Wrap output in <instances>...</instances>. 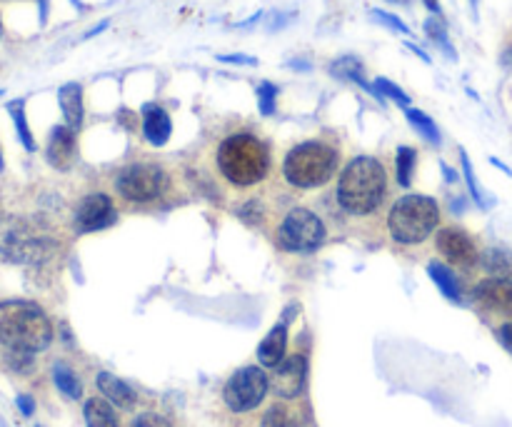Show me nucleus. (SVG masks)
<instances>
[{"mask_svg": "<svg viewBox=\"0 0 512 427\" xmlns=\"http://www.w3.org/2000/svg\"><path fill=\"white\" fill-rule=\"evenodd\" d=\"M435 245H438L440 255L445 260H450V263L463 265V268H470V265L478 263V245H475L473 235L465 233L463 228H455V225L443 228L438 233Z\"/></svg>", "mask_w": 512, "mask_h": 427, "instance_id": "9b49d317", "label": "nucleus"}, {"mask_svg": "<svg viewBox=\"0 0 512 427\" xmlns=\"http://www.w3.org/2000/svg\"><path fill=\"white\" fill-rule=\"evenodd\" d=\"M270 390V378L258 365L240 368L238 373L230 375L223 388V400L233 413H250L265 400Z\"/></svg>", "mask_w": 512, "mask_h": 427, "instance_id": "1a4fd4ad", "label": "nucleus"}, {"mask_svg": "<svg viewBox=\"0 0 512 427\" xmlns=\"http://www.w3.org/2000/svg\"><path fill=\"white\" fill-rule=\"evenodd\" d=\"M440 223V208L428 195H403L390 208L388 228L395 243L418 245L435 233Z\"/></svg>", "mask_w": 512, "mask_h": 427, "instance_id": "39448f33", "label": "nucleus"}, {"mask_svg": "<svg viewBox=\"0 0 512 427\" xmlns=\"http://www.w3.org/2000/svg\"><path fill=\"white\" fill-rule=\"evenodd\" d=\"M85 425L88 427H120L115 405L105 398H90L83 408Z\"/></svg>", "mask_w": 512, "mask_h": 427, "instance_id": "6ab92c4d", "label": "nucleus"}, {"mask_svg": "<svg viewBox=\"0 0 512 427\" xmlns=\"http://www.w3.org/2000/svg\"><path fill=\"white\" fill-rule=\"evenodd\" d=\"M95 385H98V390L103 393V398L108 400V403H113L115 408H120V410L135 408V400H138V395L133 393V388H130L128 383H123L120 378H115L113 373H98Z\"/></svg>", "mask_w": 512, "mask_h": 427, "instance_id": "f3484780", "label": "nucleus"}, {"mask_svg": "<svg viewBox=\"0 0 512 427\" xmlns=\"http://www.w3.org/2000/svg\"><path fill=\"white\" fill-rule=\"evenodd\" d=\"M170 133H173V123H170V115L165 113L160 105L148 103L143 105V135L150 145L160 148L170 140Z\"/></svg>", "mask_w": 512, "mask_h": 427, "instance_id": "2eb2a0df", "label": "nucleus"}, {"mask_svg": "<svg viewBox=\"0 0 512 427\" xmlns=\"http://www.w3.org/2000/svg\"><path fill=\"white\" fill-rule=\"evenodd\" d=\"M370 18L380 25H388V28L395 30V33H405V35L410 33V28L398 18V15H390V13H385V10H370Z\"/></svg>", "mask_w": 512, "mask_h": 427, "instance_id": "2f4dec72", "label": "nucleus"}, {"mask_svg": "<svg viewBox=\"0 0 512 427\" xmlns=\"http://www.w3.org/2000/svg\"><path fill=\"white\" fill-rule=\"evenodd\" d=\"M425 5H428V8L433 10V13H440V5H438V0H425Z\"/></svg>", "mask_w": 512, "mask_h": 427, "instance_id": "4c0bfd02", "label": "nucleus"}, {"mask_svg": "<svg viewBox=\"0 0 512 427\" xmlns=\"http://www.w3.org/2000/svg\"><path fill=\"white\" fill-rule=\"evenodd\" d=\"M390 3H393V0H390Z\"/></svg>", "mask_w": 512, "mask_h": 427, "instance_id": "c03bdc74", "label": "nucleus"}, {"mask_svg": "<svg viewBox=\"0 0 512 427\" xmlns=\"http://www.w3.org/2000/svg\"><path fill=\"white\" fill-rule=\"evenodd\" d=\"M475 298L493 313L512 318V280L488 278L475 288Z\"/></svg>", "mask_w": 512, "mask_h": 427, "instance_id": "ddd939ff", "label": "nucleus"}, {"mask_svg": "<svg viewBox=\"0 0 512 427\" xmlns=\"http://www.w3.org/2000/svg\"><path fill=\"white\" fill-rule=\"evenodd\" d=\"M45 158H48V163L53 165V168L68 170L75 158V130H70L68 125H55V128L50 130Z\"/></svg>", "mask_w": 512, "mask_h": 427, "instance_id": "4468645a", "label": "nucleus"}, {"mask_svg": "<svg viewBox=\"0 0 512 427\" xmlns=\"http://www.w3.org/2000/svg\"><path fill=\"white\" fill-rule=\"evenodd\" d=\"M130 427H173V425H170L168 420L158 413H140L138 418H133Z\"/></svg>", "mask_w": 512, "mask_h": 427, "instance_id": "473e14b6", "label": "nucleus"}, {"mask_svg": "<svg viewBox=\"0 0 512 427\" xmlns=\"http://www.w3.org/2000/svg\"><path fill=\"white\" fill-rule=\"evenodd\" d=\"M273 378H270V388L278 398L293 400L303 393L305 378H308V363L303 355H288L278 368H273Z\"/></svg>", "mask_w": 512, "mask_h": 427, "instance_id": "f8f14e48", "label": "nucleus"}, {"mask_svg": "<svg viewBox=\"0 0 512 427\" xmlns=\"http://www.w3.org/2000/svg\"><path fill=\"white\" fill-rule=\"evenodd\" d=\"M58 250L55 238L38 230L23 218H10L0 223V255L10 263L38 265L50 260Z\"/></svg>", "mask_w": 512, "mask_h": 427, "instance_id": "423d86ee", "label": "nucleus"}, {"mask_svg": "<svg viewBox=\"0 0 512 427\" xmlns=\"http://www.w3.org/2000/svg\"><path fill=\"white\" fill-rule=\"evenodd\" d=\"M53 380H55V385H58V390L65 395V398L78 400L80 395H83V385H80L78 375H75L73 370L68 368V365H63V363L55 365Z\"/></svg>", "mask_w": 512, "mask_h": 427, "instance_id": "5701e85b", "label": "nucleus"}, {"mask_svg": "<svg viewBox=\"0 0 512 427\" xmlns=\"http://www.w3.org/2000/svg\"><path fill=\"white\" fill-rule=\"evenodd\" d=\"M388 193V173L383 163L370 155L353 158L338 180V200L350 215H370L380 208Z\"/></svg>", "mask_w": 512, "mask_h": 427, "instance_id": "f257e3e1", "label": "nucleus"}, {"mask_svg": "<svg viewBox=\"0 0 512 427\" xmlns=\"http://www.w3.org/2000/svg\"><path fill=\"white\" fill-rule=\"evenodd\" d=\"M340 153L323 140L300 143L285 155L283 175L295 188H320L328 183L338 170Z\"/></svg>", "mask_w": 512, "mask_h": 427, "instance_id": "20e7f679", "label": "nucleus"}, {"mask_svg": "<svg viewBox=\"0 0 512 427\" xmlns=\"http://www.w3.org/2000/svg\"><path fill=\"white\" fill-rule=\"evenodd\" d=\"M0 95H3V90H0Z\"/></svg>", "mask_w": 512, "mask_h": 427, "instance_id": "37998d69", "label": "nucleus"}, {"mask_svg": "<svg viewBox=\"0 0 512 427\" xmlns=\"http://www.w3.org/2000/svg\"><path fill=\"white\" fill-rule=\"evenodd\" d=\"M18 408H20V413L25 415V418H30V415L35 413L33 398H28V395H20V398H18Z\"/></svg>", "mask_w": 512, "mask_h": 427, "instance_id": "c9c22d12", "label": "nucleus"}, {"mask_svg": "<svg viewBox=\"0 0 512 427\" xmlns=\"http://www.w3.org/2000/svg\"><path fill=\"white\" fill-rule=\"evenodd\" d=\"M393 3H408V0H393Z\"/></svg>", "mask_w": 512, "mask_h": 427, "instance_id": "79ce46f5", "label": "nucleus"}, {"mask_svg": "<svg viewBox=\"0 0 512 427\" xmlns=\"http://www.w3.org/2000/svg\"><path fill=\"white\" fill-rule=\"evenodd\" d=\"M0 38H3V20H0Z\"/></svg>", "mask_w": 512, "mask_h": 427, "instance_id": "ea45409f", "label": "nucleus"}, {"mask_svg": "<svg viewBox=\"0 0 512 427\" xmlns=\"http://www.w3.org/2000/svg\"><path fill=\"white\" fill-rule=\"evenodd\" d=\"M275 103H278V88L268 80L258 85V108L263 115H273L275 113Z\"/></svg>", "mask_w": 512, "mask_h": 427, "instance_id": "c756f323", "label": "nucleus"}, {"mask_svg": "<svg viewBox=\"0 0 512 427\" xmlns=\"http://www.w3.org/2000/svg\"><path fill=\"white\" fill-rule=\"evenodd\" d=\"M483 265L493 278L512 280V255L505 253V250L490 248L488 253L483 255Z\"/></svg>", "mask_w": 512, "mask_h": 427, "instance_id": "b1692460", "label": "nucleus"}, {"mask_svg": "<svg viewBox=\"0 0 512 427\" xmlns=\"http://www.w3.org/2000/svg\"><path fill=\"white\" fill-rule=\"evenodd\" d=\"M325 225L313 210L293 208L278 228V248L285 253H313L325 243Z\"/></svg>", "mask_w": 512, "mask_h": 427, "instance_id": "0eeeda50", "label": "nucleus"}, {"mask_svg": "<svg viewBox=\"0 0 512 427\" xmlns=\"http://www.w3.org/2000/svg\"><path fill=\"white\" fill-rule=\"evenodd\" d=\"M425 33H428V38L433 40V43H438L440 48H443L445 53H448V58L455 60V50H453V45H450L448 30H445L443 20H438V18H428V20H425Z\"/></svg>", "mask_w": 512, "mask_h": 427, "instance_id": "bb28decb", "label": "nucleus"}, {"mask_svg": "<svg viewBox=\"0 0 512 427\" xmlns=\"http://www.w3.org/2000/svg\"><path fill=\"white\" fill-rule=\"evenodd\" d=\"M415 165H418V153L408 145H400L398 153H395V178L403 188H408L413 183V173H415Z\"/></svg>", "mask_w": 512, "mask_h": 427, "instance_id": "4be33fe9", "label": "nucleus"}, {"mask_svg": "<svg viewBox=\"0 0 512 427\" xmlns=\"http://www.w3.org/2000/svg\"><path fill=\"white\" fill-rule=\"evenodd\" d=\"M330 75H335V78H340V80H350V83L363 85L365 90H370L373 95H378V93H375L373 85H368V80H365L363 63H360L355 55H345V58L335 60V63L330 65Z\"/></svg>", "mask_w": 512, "mask_h": 427, "instance_id": "412c9836", "label": "nucleus"}, {"mask_svg": "<svg viewBox=\"0 0 512 427\" xmlns=\"http://www.w3.org/2000/svg\"><path fill=\"white\" fill-rule=\"evenodd\" d=\"M58 103L63 110L65 125L70 130H80L83 125V88L78 83H65L58 90Z\"/></svg>", "mask_w": 512, "mask_h": 427, "instance_id": "a211bd4d", "label": "nucleus"}, {"mask_svg": "<svg viewBox=\"0 0 512 427\" xmlns=\"http://www.w3.org/2000/svg\"><path fill=\"white\" fill-rule=\"evenodd\" d=\"M218 168L235 188H253L268 175V145L253 133L228 135L218 148Z\"/></svg>", "mask_w": 512, "mask_h": 427, "instance_id": "7ed1b4c3", "label": "nucleus"}, {"mask_svg": "<svg viewBox=\"0 0 512 427\" xmlns=\"http://www.w3.org/2000/svg\"><path fill=\"white\" fill-rule=\"evenodd\" d=\"M408 48H410V50H413V53H418V55H420V58H423V60H425V63H433V60H430V55H428V53H425V50H420V48H418V45L408 43Z\"/></svg>", "mask_w": 512, "mask_h": 427, "instance_id": "e433bc0d", "label": "nucleus"}, {"mask_svg": "<svg viewBox=\"0 0 512 427\" xmlns=\"http://www.w3.org/2000/svg\"><path fill=\"white\" fill-rule=\"evenodd\" d=\"M470 5H473V8H478V0H470Z\"/></svg>", "mask_w": 512, "mask_h": 427, "instance_id": "58836bf2", "label": "nucleus"}, {"mask_svg": "<svg viewBox=\"0 0 512 427\" xmlns=\"http://www.w3.org/2000/svg\"><path fill=\"white\" fill-rule=\"evenodd\" d=\"M460 160H463V173H465V183H468V188H470V195H473L475 203L483 205V208H488V203H485L483 193H480V188H478V180H475V175H473V165H470V158L465 155V150L460 153Z\"/></svg>", "mask_w": 512, "mask_h": 427, "instance_id": "7c9ffc66", "label": "nucleus"}, {"mask_svg": "<svg viewBox=\"0 0 512 427\" xmlns=\"http://www.w3.org/2000/svg\"><path fill=\"white\" fill-rule=\"evenodd\" d=\"M8 113H10V118H13L15 130H18V138H20V143L25 145V150H35L33 133H30V128H28V120H25L23 100H13V103H8Z\"/></svg>", "mask_w": 512, "mask_h": 427, "instance_id": "393cba45", "label": "nucleus"}, {"mask_svg": "<svg viewBox=\"0 0 512 427\" xmlns=\"http://www.w3.org/2000/svg\"><path fill=\"white\" fill-rule=\"evenodd\" d=\"M428 275L433 278V283L438 285V290L445 295V298L450 300V303H460V300H463L458 278H455V273L448 268V265L433 260V263L428 265Z\"/></svg>", "mask_w": 512, "mask_h": 427, "instance_id": "aec40b11", "label": "nucleus"}, {"mask_svg": "<svg viewBox=\"0 0 512 427\" xmlns=\"http://www.w3.org/2000/svg\"><path fill=\"white\" fill-rule=\"evenodd\" d=\"M498 338H500V343H503V348L508 350V353H512V320H510V323L500 325Z\"/></svg>", "mask_w": 512, "mask_h": 427, "instance_id": "72a5a7b5", "label": "nucleus"}, {"mask_svg": "<svg viewBox=\"0 0 512 427\" xmlns=\"http://www.w3.org/2000/svg\"><path fill=\"white\" fill-rule=\"evenodd\" d=\"M408 123L413 125V128L418 130V135H423V138L428 140V143L440 145V130H438V125H435L433 120H430L428 115L423 113V110L408 108Z\"/></svg>", "mask_w": 512, "mask_h": 427, "instance_id": "a878e982", "label": "nucleus"}, {"mask_svg": "<svg viewBox=\"0 0 512 427\" xmlns=\"http://www.w3.org/2000/svg\"><path fill=\"white\" fill-rule=\"evenodd\" d=\"M53 340V325L43 308L28 300L0 303V345L20 353H40Z\"/></svg>", "mask_w": 512, "mask_h": 427, "instance_id": "f03ea898", "label": "nucleus"}, {"mask_svg": "<svg viewBox=\"0 0 512 427\" xmlns=\"http://www.w3.org/2000/svg\"><path fill=\"white\" fill-rule=\"evenodd\" d=\"M0 170H3V153H0Z\"/></svg>", "mask_w": 512, "mask_h": 427, "instance_id": "a19ab883", "label": "nucleus"}, {"mask_svg": "<svg viewBox=\"0 0 512 427\" xmlns=\"http://www.w3.org/2000/svg\"><path fill=\"white\" fill-rule=\"evenodd\" d=\"M218 60H223V63H238V65H255L258 60L250 58V55H220Z\"/></svg>", "mask_w": 512, "mask_h": 427, "instance_id": "f704fd0d", "label": "nucleus"}, {"mask_svg": "<svg viewBox=\"0 0 512 427\" xmlns=\"http://www.w3.org/2000/svg\"><path fill=\"white\" fill-rule=\"evenodd\" d=\"M118 223V210L105 193H90L80 200L75 210V230L78 233H95Z\"/></svg>", "mask_w": 512, "mask_h": 427, "instance_id": "9d476101", "label": "nucleus"}, {"mask_svg": "<svg viewBox=\"0 0 512 427\" xmlns=\"http://www.w3.org/2000/svg\"><path fill=\"white\" fill-rule=\"evenodd\" d=\"M168 188V175L155 163H135L120 170L115 178V190L128 203H153Z\"/></svg>", "mask_w": 512, "mask_h": 427, "instance_id": "6e6552de", "label": "nucleus"}, {"mask_svg": "<svg viewBox=\"0 0 512 427\" xmlns=\"http://www.w3.org/2000/svg\"><path fill=\"white\" fill-rule=\"evenodd\" d=\"M285 350H288V323H278L258 348V360L265 368H278L285 360Z\"/></svg>", "mask_w": 512, "mask_h": 427, "instance_id": "dca6fc26", "label": "nucleus"}, {"mask_svg": "<svg viewBox=\"0 0 512 427\" xmlns=\"http://www.w3.org/2000/svg\"><path fill=\"white\" fill-rule=\"evenodd\" d=\"M260 427H300V425H298V420H295V415L290 413L285 405H273V408L265 413L263 425Z\"/></svg>", "mask_w": 512, "mask_h": 427, "instance_id": "c85d7f7f", "label": "nucleus"}, {"mask_svg": "<svg viewBox=\"0 0 512 427\" xmlns=\"http://www.w3.org/2000/svg\"><path fill=\"white\" fill-rule=\"evenodd\" d=\"M373 88H375V93H378V98H390V100H395L398 105H403V108H408V105H410L408 93H403V88H398L393 80L378 78L373 83Z\"/></svg>", "mask_w": 512, "mask_h": 427, "instance_id": "cd10ccee", "label": "nucleus"}]
</instances>
